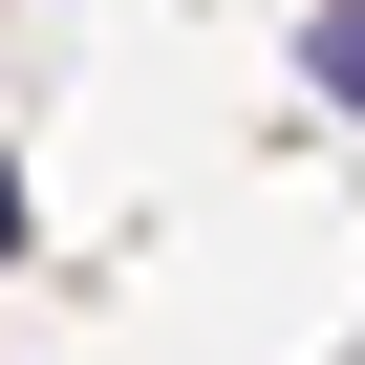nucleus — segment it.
Wrapping results in <instances>:
<instances>
[{
    "label": "nucleus",
    "mask_w": 365,
    "mask_h": 365,
    "mask_svg": "<svg viewBox=\"0 0 365 365\" xmlns=\"http://www.w3.org/2000/svg\"><path fill=\"white\" fill-rule=\"evenodd\" d=\"M322 108H365V0H344V22H322Z\"/></svg>",
    "instance_id": "obj_1"
}]
</instances>
